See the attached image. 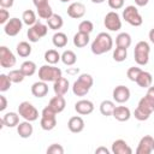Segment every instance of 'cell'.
<instances>
[{"label":"cell","instance_id":"cell-1","mask_svg":"<svg viewBox=\"0 0 154 154\" xmlns=\"http://www.w3.org/2000/svg\"><path fill=\"white\" fill-rule=\"evenodd\" d=\"M153 112H154V85H150L147 90L146 96H143L138 101L134 116L137 120L144 122L150 117Z\"/></svg>","mask_w":154,"mask_h":154},{"label":"cell","instance_id":"cell-2","mask_svg":"<svg viewBox=\"0 0 154 154\" xmlns=\"http://www.w3.org/2000/svg\"><path fill=\"white\" fill-rule=\"evenodd\" d=\"M113 47V40L109 34L107 32H100L94 41L91 42V52L95 55H101L108 51H111Z\"/></svg>","mask_w":154,"mask_h":154},{"label":"cell","instance_id":"cell-3","mask_svg":"<svg viewBox=\"0 0 154 154\" xmlns=\"http://www.w3.org/2000/svg\"><path fill=\"white\" fill-rule=\"evenodd\" d=\"M94 84V79L89 73H82L77 78V81L73 82L72 85V93L76 96H84L89 93L90 88Z\"/></svg>","mask_w":154,"mask_h":154},{"label":"cell","instance_id":"cell-4","mask_svg":"<svg viewBox=\"0 0 154 154\" xmlns=\"http://www.w3.org/2000/svg\"><path fill=\"white\" fill-rule=\"evenodd\" d=\"M149 53H150V47L148 42L146 41L137 42L134 49V58H135L136 64L140 66L147 65L149 61Z\"/></svg>","mask_w":154,"mask_h":154},{"label":"cell","instance_id":"cell-5","mask_svg":"<svg viewBox=\"0 0 154 154\" xmlns=\"http://www.w3.org/2000/svg\"><path fill=\"white\" fill-rule=\"evenodd\" d=\"M61 75H63V71L59 67L51 64L42 65L38 69V78L45 82H55L57 79L63 77Z\"/></svg>","mask_w":154,"mask_h":154},{"label":"cell","instance_id":"cell-6","mask_svg":"<svg viewBox=\"0 0 154 154\" xmlns=\"http://www.w3.org/2000/svg\"><path fill=\"white\" fill-rule=\"evenodd\" d=\"M123 19L132 26H140L143 23L142 16L140 14L137 7L134 5H129L123 10Z\"/></svg>","mask_w":154,"mask_h":154},{"label":"cell","instance_id":"cell-7","mask_svg":"<svg viewBox=\"0 0 154 154\" xmlns=\"http://www.w3.org/2000/svg\"><path fill=\"white\" fill-rule=\"evenodd\" d=\"M57 113L49 108L48 106H46L43 109H42V113H41V120H40V125L43 130L46 131H51L55 128L57 125Z\"/></svg>","mask_w":154,"mask_h":154},{"label":"cell","instance_id":"cell-8","mask_svg":"<svg viewBox=\"0 0 154 154\" xmlns=\"http://www.w3.org/2000/svg\"><path fill=\"white\" fill-rule=\"evenodd\" d=\"M48 32V25L46 24H42L41 22H37L35 23L32 26H29L28 29V38L30 42H38L42 37H45Z\"/></svg>","mask_w":154,"mask_h":154},{"label":"cell","instance_id":"cell-9","mask_svg":"<svg viewBox=\"0 0 154 154\" xmlns=\"http://www.w3.org/2000/svg\"><path fill=\"white\" fill-rule=\"evenodd\" d=\"M18 113L24 120H28V122H35L38 118V111L29 101H23L19 103Z\"/></svg>","mask_w":154,"mask_h":154},{"label":"cell","instance_id":"cell-10","mask_svg":"<svg viewBox=\"0 0 154 154\" xmlns=\"http://www.w3.org/2000/svg\"><path fill=\"white\" fill-rule=\"evenodd\" d=\"M103 24L109 31H118L122 28V19L117 12L111 11L105 16Z\"/></svg>","mask_w":154,"mask_h":154},{"label":"cell","instance_id":"cell-11","mask_svg":"<svg viewBox=\"0 0 154 154\" xmlns=\"http://www.w3.org/2000/svg\"><path fill=\"white\" fill-rule=\"evenodd\" d=\"M0 65L4 69H10L16 65V57L6 46L0 47Z\"/></svg>","mask_w":154,"mask_h":154},{"label":"cell","instance_id":"cell-12","mask_svg":"<svg viewBox=\"0 0 154 154\" xmlns=\"http://www.w3.org/2000/svg\"><path fill=\"white\" fill-rule=\"evenodd\" d=\"M22 26H23V20L13 17V18L8 19V22L4 25V31L7 36H16L20 32Z\"/></svg>","mask_w":154,"mask_h":154},{"label":"cell","instance_id":"cell-13","mask_svg":"<svg viewBox=\"0 0 154 154\" xmlns=\"http://www.w3.org/2000/svg\"><path fill=\"white\" fill-rule=\"evenodd\" d=\"M152 152H154V138L149 135L143 136L138 142L136 154H150Z\"/></svg>","mask_w":154,"mask_h":154},{"label":"cell","instance_id":"cell-14","mask_svg":"<svg viewBox=\"0 0 154 154\" xmlns=\"http://www.w3.org/2000/svg\"><path fill=\"white\" fill-rule=\"evenodd\" d=\"M113 100L118 103H125L130 99V89L125 85H117L112 93Z\"/></svg>","mask_w":154,"mask_h":154},{"label":"cell","instance_id":"cell-15","mask_svg":"<svg viewBox=\"0 0 154 154\" xmlns=\"http://www.w3.org/2000/svg\"><path fill=\"white\" fill-rule=\"evenodd\" d=\"M85 14V6L82 2H72L67 7V16L73 19H79Z\"/></svg>","mask_w":154,"mask_h":154},{"label":"cell","instance_id":"cell-16","mask_svg":"<svg viewBox=\"0 0 154 154\" xmlns=\"http://www.w3.org/2000/svg\"><path fill=\"white\" fill-rule=\"evenodd\" d=\"M75 111L81 116H88L94 111V103L89 100H79L75 103Z\"/></svg>","mask_w":154,"mask_h":154},{"label":"cell","instance_id":"cell-17","mask_svg":"<svg viewBox=\"0 0 154 154\" xmlns=\"http://www.w3.org/2000/svg\"><path fill=\"white\" fill-rule=\"evenodd\" d=\"M19 113L16 112H8L6 114H4V117L1 118V128L7 126V128H14L19 124Z\"/></svg>","mask_w":154,"mask_h":154},{"label":"cell","instance_id":"cell-18","mask_svg":"<svg viewBox=\"0 0 154 154\" xmlns=\"http://www.w3.org/2000/svg\"><path fill=\"white\" fill-rule=\"evenodd\" d=\"M70 88V83L67 81V78L65 77H60L59 79H57L55 82H53V90L55 93V95H65L67 93Z\"/></svg>","mask_w":154,"mask_h":154},{"label":"cell","instance_id":"cell-19","mask_svg":"<svg viewBox=\"0 0 154 154\" xmlns=\"http://www.w3.org/2000/svg\"><path fill=\"white\" fill-rule=\"evenodd\" d=\"M65 106H66V101L63 95H55L49 100V103H48V107L52 108L57 114L63 112L65 109Z\"/></svg>","mask_w":154,"mask_h":154},{"label":"cell","instance_id":"cell-20","mask_svg":"<svg viewBox=\"0 0 154 154\" xmlns=\"http://www.w3.org/2000/svg\"><path fill=\"white\" fill-rule=\"evenodd\" d=\"M67 128L73 134H78L81 131H83L84 129V120L82 119V117L79 116H75V117H71L67 122Z\"/></svg>","mask_w":154,"mask_h":154},{"label":"cell","instance_id":"cell-21","mask_svg":"<svg viewBox=\"0 0 154 154\" xmlns=\"http://www.w3.org/2000/svg\"><path fill=\"white\" fill-rule=\"evenodd\" d=\"M48 93V85H47V82L45 81H38V82H35L32 85H31V94L35 96V97H43L46 96Z\"/></svg>","mask_w":154,"mask_h":154},{"label":"cell","instance_id":"cell-22","mask_svg":"<svg viewBox=\"0 0 154 154\" xmlns=\"http://www.w3.org/2000/svg\"><path fill=\"white\" fill-rule=\"evenodd\" d=\"M112 153L113 154H131L132 149L124 140H116L112 143Z\"/></svg>","mask_w":154,"mask_h":154},{"label":"cell","instance_id":"cell-23","mask_svg":"<svg viewBox=\"0 0 154 154\" xmlns=\"http://www.w3.org/2000/svg\"><path fill=\"white\" fill-rule=\"evenodd\" d=\"M112 116L118 122H128L131 117V112L126 106H116Z\"/></svg>","mask_w":154,"mask_h":154},{"label":"cell","instance_id":"cell-24","mask_svg":"<svg viewBox=\"0 0 154 154\" xmlns=\"http://www.w3.org/2000/svg\"><path fill=\"white\" fill-rule=\"evenodd\" d=\"M17 132L22 138H29L34 132V128L31 125V122L24 120V122L19 123L17 125Z\"/></svg>","mask_w":154,"mask_h":154},{"label":"cell","instance_id":"cell-25","mask_svg":"<svg viewBox=\"0 0 154 154\" xmlns=\"http://www.w3.org/2000/svg\"><path fill=\"white\" fill-rule=\"evenodd\" d=\"M136 83H137L138 87L148 89L152 85V83H153V77H152V75L148 71H143L142 70L141 73L137 77V79H136Z\"/></svg>","mask_w":154,"mask_h":154},{"label":"cell","instance_id":"cell-26","mask_svg":"<svg viewBox=\"0 0 154 154\" xmlns=\"http://www.w3.org/2000/svg\"><path fill=\"white\" fill-rule=\"evenodd\" d=\"M88 43H89V34L81 32V31L75 34V36H73V45L77 48H83Z\"/></svg>","mask_w":154,"mask_h":154},{"label":"cell","instance_id":"cell-27","mask_svg":"<svg viewBox=\"0 0 154 154\" xmlns=\"http://www.w3.org/2000/svg\"><path fill=\"white\" fill-rule=\"evenodd\" d=\"M64 24V20H63V17L57 14V13H53L52 17H49L47 19V25L49 29L52 30H59Z\"/></svg>","mask_w":154,"mask_h":154},{"label":"cell","instance_id":"cell-28","mask_svg":"<svg viewBox=\"0 0 154 154\" xmlns=\"http://www.w3.org/2000/svg\"><path fill=\"white\" fill-rule=\"evenodd\" d=\"M116 45H117V47H122V48L128 49L131 46V36L128 32L118 34V36L116 37Z\"/></svg>","mask_w":154,"mask_h":154},{"label":"cell","instance_id":"cell-29","mask_svg":"<svg viewBox=\"0 0 154 154\" xmlns=\"http://www.w3.org/2000/svg\"><path fill=\"white\" fill-rule=\"evenodd\" d=\"M116 108V103L111 100H103L101 103H100V112L102 116L105 117H108V116H112L113 114V111Z\"/></svg>","mask_w":154,"mask_h":154},{"label":"cell","instance_id":"cell-30","mask_svg":"<svg viewBox=\"0 0 154 154\" xmlns=\"http://www.w3.org/2000/svg\"><path fill=\"white\" fill-rule=\"evenodd\" d=\"M16 51H17V54L22 58H26L31 54V46L29 42L26 41H20L17 47H16Z\"/></svg>","mask_w":154,"mask_h":154},{"label":"cell","instance_id":"cell-31","mask_svg":"<svg viewBox=\"0 0 154 154\" xmlns=\"http://www.w3.org/2000/svg\"><path fill=\"white\" fill-rule=\"evenodd\" d=\"M19 69H20V71L23 72V75L25 77H30L36 72V64L31 60H26L20 65Z\"/></svg>","mask_w":154,"mask_h":154},{"label":"cell","instance_id":"cell-32","mask_svg":"<svg viewBox=\"0 0 154 154\" xmlns=\"http://www.w3.org/2000/svg\"><path fill=\"white\" fill-rule=\"evenodd\" d=\"M52 42H53V45H54L57 48H63V47H65V46L67 45V36H66L64 32L58 31V32H55V34L53 35Z\"/></svg>","mask_w":154,"mask_h":154},{"label":"cell","instance_id":"cell-33","mask_svg":"<svg viewBox=\"0 0 154 154\" xmlns=\"http://www.w3.org/2000/svg\"><path fill=\"white\" fill-rule=\"evenodd\" d=\"M45 60L47 61V64L51 65H55L59 60H61V55L58 53V51L55 49H48L45 53Z\"/></svg>","mask_w":154,"mask_h":154},{"label":"cell","instance_id":"cell-34","mask_svg":"<svg viewBox=\"0 0 154 154\" xmlns=\"http://www.w3.org/2000/svg\"><path fill=\"white\" fill-rule=\"evenodd\" d=\"M22 20L28 26H32L35 23H37L36 14H35V12L32 10H25L23 12V14H22Z\"/></svg>","mask_w":154,"mask_h":154},{"label":"cell","instance_id":"cell-35","mask_svg":"<svg viewBox=\"0 0 154 154\" xmlns=\"http://www.w3.org/2000/svg\"><path fill=\"white\" fill-rule=\"evenodd\" d=\"M61 61H63L65 65H67V66H72V65L76 64L77 57H76L75 52L67 49V51H65V52L61 54Z\"/></svg>","mask_w":154,"mask_h":154},{"label":"cell","instance_id":"cell-36","mask_svg":"<svg viewBox=\"0 0 154 154\" xmlns=\"http://www.w3.org/2000/svg\"><path fill=\"white\" fill-rule=\"evenodd\" d=\"M36 10H37L38 17L42 18V19H46V20H47L49 17H52V14H53V10H52V7H51L49 4H46V5H43V6H40V7H37Z\"/></svg>","mask_w":154,"mask_h":154},{"label":"cell","instance_id":"cell-37","mask_svg":"<svg viewBox=\"0 0 154 154\" xmlns=\"http://www.w3.org/2000/svg\"><path fill=\"white\" fill-rule=\"evenodd\" d=\"M128 57V51L126 48H122V47H116V49L113 51V59L117 63H122Z\"/></svg>","mask_w":154,"mask_h":154},{"label":"cell","instance_id":"cell-38","mask_svg":"<svg viewBox=\"0 0 154 154\" xmlns=\"http://www.w3.org/2000/svg\"><path fill=\"white\" fill-rule=\"evenodd\" d=\"M8 77H10L12 83H22L24 81V78H25V76L23 75L20 69L19 70H11L8 72Z\"/></svg>","mask_w":154,"mask_h":154},{"label":"cell","instance_id":"cell-39","mask_svg":"<svg viewBox=\"0 0 154 154\" xmlns=\"http://www.w3.org/2000/svg\"><path fill=\"white\" fill-rule=\"evenodd\" d=\"M11 79L8 77V75H5V73H1L0 75V91L4 93V91H7L10 88H11Z\"/></svg>","mask_w":154,"mask_h":154},{"label":"cell","instance_id":"cell-40","mask_svg":"<svg viewBox=\"0 0 154 154\" xmlns=\"http://www.w3.org/2000/svg\"><path fill=\"white\" fill-rule=\"evenodd\" d=\"M93 30H94V25L90 20H82L78 25V31H81V32L90 34Z\"/></svg>","mask_w":154,"mask_h":154},{"label":"cell","instance_id":"cell-41","mask_svg":"<svg viewBox=\"0 0 154 154\" xmlns=\"http://www.w3.org/2000/svg\"><path fill=\"white\" fill-rule=\"evenodd\" d=\"M141 71H142V69H141V67H137V66H132V67H130V69L128 70V72H126V76H128V78H129L130 81H132V82H136V79H137L138 75L141 73Z\"/></svg>","mask_w":154,"mask_h":154},{"label":"cell","instance_id":"cell-42","mask_svg":"<svg viewBox=\"0 0 154 154\" xmlns=\"http://www.w3.org/2000/svg\"><path fill=\"white\" fill-rule=\"evenodd\" d=\"M47 154H64V148L61 144L53 143L47 148Z\"/></svg>","mask_w":154,"mask_h":154},{"label":"cell","instance_id":"cell-43","mask_svg":"<svg viewBox=\"0 0 154 154\" xmlns=\"http://www.w3.org/2000/svg\"><path fill=\"white\" fill-rule=\"evenodd\" d=\"M107 2L112 10H119L124 6V0H107Z\"/></svg>","mask_w":154,"mask_h":154},{"label":"cell","instance_id":"cell-44","mask_svg":"<svg viewBox=\"0 0 154 154\" xmlns=\"http://www.w3.org/2000/svg\"><path fill=\"white\" fill-rule=\"evenodd\" d=\"M8 19H10V12L6 8L1 7V10H0V24L5 25L8 22Z\"/></svg>","mask_w":154,"mask_h":154},{"label":"cell","instance_id":"cell-45","mask_svg":"<svg viewBox=\"0 0 154 154\" xmlns=\"http://www.w3.org/2000/svg\"><path fill=\"white\" fill-rule=\"evenodd\" d=\"M14 4V0H0V6L2 8H10Z\"/></svg>","mask_w":154,"mask_h":154},{"label":"cell","instance_id":"cell-46","mask_svg":"<svg viewBox=\"0 0 154 154\" xmlns=\"http://www.w3.org/2000/svg\"><path fill=\"white\" fill-rule=\"evenodd\" d=\"M6 107H7V100H6V97L4 95H0V111L1 112L5 111Z\"/></svg>","mask_w":154,"mask_h":154},{"label":"cell","instance_id":"cell-47","mask_svg":"<svg viewBox=\"0 0 154 154\" xmlns=\"http://www.w3.org/2000/svg\"><path fill=\"white\" fill-rule=\"evenodd\" d=\"M32 2H34V5H35V7L37 8V7H40V6H43V5L48 4V0H32Z\"/></svg>","mask_w":154,"mask_h":154},{"label":"cell","instance_id":"cell-48","mask_svg":"<svg viewBox=\"0 0 154 154\" xmlns=\"http://www.w3.org/2000/svg\"><path fill=\"white\" fill-rule=\"evenodd\" d=\"M108 149L105 148V147H99L95 149V154H108Z\"/></svg>","mask_w":154,"mask_h":154},{"label":"cell","instance_id":"cell-49","mask_svg":"<svg viewBox=\"0 0 154 154\" xmlns=\"http://www.w3.org/2000/svg\"><path fill=\"white\" fill-rule=\"evenodd\" d=\"M148 2H149V0H135V4L140 7H144Z\"/></svg>","mask_w":154,"mask_h":154},{"label":"cell","instance_id":"cell-50","mask_svg":"<svg viewBox=\"0 0 154 154\" xmlns=\"http://www.w3.org/2000/svg\"><path fill=\"white\" fill-rule=\"evenodd\" d=\"M148 36H149V40H150V42L154 45V28H153V29H150V31H149Z\"/></svg>","mask_w":154,"mask_h":154},{"label":"cell","instance_id":"cell-51","mask_svg":"<svg viewBox=\"0 0 154 154\" xmlns=\"http://www.w3.org/2000/svg\"><path fill=\"white\" fill-rule=\"evenodd\" d=\"M103 1H106V0H91V2H94V4H102Z\"/></svg>","mask_w":154,"mask_h":154},{"label":"cell","instance_id":"cell-52","mask_svg":"<svg viewBox=\"0 0 154 154\" xmlns=\"http://www.w3.org/2000/svg\"><path fill=\"white\" fill-rule=\"evenodd\" d=\"M60 1H61V2H69L70 0H60Z\"/></svg>","mask_w":154,"mask_h":154}]
</instances>
